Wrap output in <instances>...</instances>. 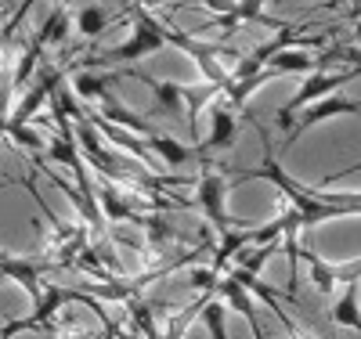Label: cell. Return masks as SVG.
<instances>
[{
  "label": "cell",
  "instance_id": "obj_16",
  "mask_svg": "<svg viewBox=\"0 0 361 339\" xmlns=\"http://www.w3.org/2000/svg\"><path fill=\"white\" fill-rule=\"evenodd\" d=\"M66 37H69V11L66 8H51V15H47V22L40 25V33L29 40L40 54H44V47H51V44H66Z\"/></svg>",
  "mask_w": 361,
  "mask_h": 339
},
{
  "label": "cell",
  "instance_id": "obj_13",
  "mask_svg": "<svg viewBox=\"0 0 361 339\" xmlns=\"http://www.w3.org/2000/svg\"><path fill=\"white\" fill-rule=\"evenodd\" d=\"M105 123H112V127H123V130H130V134H137V137H152V134H159V127L156 123H148L145 116H137V112H130V109H123L119 101H105V105H98L94 109Z\"/></svg>",
  "mask_w": 361,
  "mask_h": 339
},
{
  "label": "cell",
  "instance_id": "obj_5",
  "mask_svg": "<svg viewBox=\"0 0 361 339\" xmlns=\"http://www.w3.org/2000/svg\"><path fill=\"white\" fill-rule=\"evenodd\" d=\"M300 257L307 260V267H311V285L322 292V296H333V289L336 285H361V257L357 260H350V264H325L318 253H311V249H304L300 245Z\"/></svg>",
  "mask_w": 361,
  "mask_h": 339
},
{
  "label": "cell",
  "instance_id": "obj_1",
  "mask_svg": "<svg viewBox=\"0 0 361 339\" xmlns=\"http://www.w3.org/2000/svg\"><path fill=\"white\" fill-rule=\"evenodd\" d=\"M253 127L260 130V166L257 170H238L235 180H271L275 188L289 199V213H282V224H286V238L296 235V231H307L322 221H333V217H354L361 213V192H314L307 184H300L271 152V137H267V127L260 119H253Z\"/></svg>",
  "mask_w": 361,
  "mask_h": 339
},
{
  "label": "cell",
  "instance_id": "obj_6",
  "mask_svg": "<svg viewBox=\"0 0 361 339\" xmlns=\"http://www.w3.org/2000/svg\"><path fill=\"white\" fill-rule=\"evenodd\" d=\"M58 87H62V73L47 66V69L37 76V83L29 87L25 101H22V105L11 112V119L4 123V130H22V127H25V119H33V116H37V109H40L44 101H51V98H54V90H58Z\"/></svg>",
  "mask_w": 361,
  "mask_h": 339
},
{
  "label": "cell",
  "instance_id": "obj_15",
  "mask_svg": "<svg viewBox=\"0 0 361 339\" xmlns=\"http://www.w3.org/2000/svg\"><path fill=\"white\" fill-rule=\"evenodd\" d=\"M112 18H123V15H112V8L105 4H80L76 8V29H80V37H102L105 29L112 25Z\"/></svg>",
  "mask_w": 361,
  "mask_h": 339
},
{
  "label": "cell",
  "instance_id": "obj_9",
  "mask_svg": "<svg viewBox=\"0 0 361 339\" xmlns=\"http://www.w3.org/2000/svg\"><path fill=\"white\" fill-rule=\"evenodd\" d=\"M235 141H238V123H235L228 101H214V112H209V137L202 144H195V148L202 152V159L209 163V152H228V148H235Z\"/></svg>",
  "mask_w": 361,
  "mask_h": 339
},
{
  "label": "cell",
  "instance_id": "obj_19",
  "mask_svg": "<svg viewBox=\"0 0 361 339\" xmlns=\"http://www.w3.org/2000/svg\"><path fill=\"white\" fill-rule=\"evenodd\" d=\"M354 37H357V44H361V8H357V22H354Z\"/></svg>",
  "mask_w": 361,
  "mask_h": 339
},
{
  "label": "cell",
  "instance_id": "obj_12",
  "mask_svg": "<svg viewBox=\"0 0 361 339\" xmlns=\"http://www.w3.org/2000/svg\"><path fill=\"white\" fill-rule=\"evenodd\" d=\"M119 80V73H90V69H76V76H73V90H76V98L80 101H98V105H105V101H116L112 98V83Z\"/></svg>",
  "mask_w": 361,
  "mask_h": 339
},
{
  "label": "cell",
  "instance_id": "obj_3",
  "mask_svg": "<svg viewBox=\"0 0 361 339\" xmlns=\"http://www.w3.org/2000/svg\"><path fill=\"white\" fill-rule=\"evenodd\" d=\"M361 76V69H343V73H311L307 80H304V87L296 90V94L275 112V123L279 127H293V119L300 116V112H307L311 105H318V101H325V98H333V90H340L343 83H350V80H357Z\"/></svg>",
  "mask_w": 361,
  "mask_h": 339
},
{
  "label": "cell",
  "instance_id": "obj_10",
  "mask_svg": "<svg viewBox=\"0 0 361 339\" xmlns=\"http://www.w3.org/2000/svg\"><path fill=\"white\" fill-rule=\"evenodd\" d=\"M47 271H58V264H37V260H22V257H4V274L11 282H18L29 296H33V307L44 300V282H40V274H47Z\"/></svg>",
  "mask_w": 361,
  "mask_h": 339
},
{
  "label": "cell",
  "instance_id": "obj_2",
  "mask_svg": "<svg viewBox=\"0 0 361 339\" xmlns=\"http://www.w3.org/2000/svg\"><path fill=\"white\" fill-rule=\"evenodd\" d=\"M127 11L134 15V37L127 40V44H116V47H105V51H98V54H90L87 58V66H94V69H102V66H109V61H137V58H145V54H156L159 47H166V37H163V18H152L141 4H127Z\"/></svg>",
  "mask_w": 361,
  "mask_h": 339
},
{
  "label": "cell",
  "instance_id": "obj_11",
  "mask_svg": "<svg viewBox=\"0 0 361 339\" xmlns=\"http://www.w3.org/2000/svg\"><path fill=\"white\" fill-rule=\"evenodd\" d=\"M116 188H119V184H112V180L94 184V195H98V202H102V213H105L109 221H130V224H141V228H145V221H148V217H141L137 202L123 199Z\"/></svg>",
  "mask_w": 361,
  "mask_h": 339
},
{
  "label": "cell",
  "instance_id": "obj_4",
  "mask_svg": "<svg viewBox=\"0 0 361 339\" xmlns=\"http://www.w3.org/2000/svg\"><path fill=\"white\" fill-rule=\"evenodd\" d=\"M224 199H228V177L206 163V166H202V173L195 177V202H199V209L206 213L209 228H214L217 235L235 231V228H231V221H228Z\"/></svg>",
  "mask_w": 361,
  "mask_h": 339
},
{
  "label": "cell",
  "instance_id": "obj_7",
  "mask_svg": "<svg viewBox=\"0 0 361 339\" xmlns=\"http://www.w3.org/2000/svg\"><path fill=\"white\" fill-rule=\"evenodd\" d=\"M119 76H130L137 83H145L148 90L156 94L159 109L173 119H180V112H188V87L185 83H173V80H156V76H148V73H137V69H119Z\"/></svg>",
  "mask_w": 361,
  "mask_h": 339
},
{
  "label": "cell",
  "instance_id": "obj_18",
  "mask_svg": "<svg viewBox=\"0 0 361 339\" xmlns=\"http://www.w3.org/2000/svg\"><path fill=\"white\" fill-rule=\"evenodd\" d=\"M145 231H148V245H152L156 253H159V249H166V245L177 238L173 224H170L166 217H159V213H156V217H148V221H145Z\"/></svg>",
  "mask_w": 361,
  "mask_h": 339
},
{
  "label": "cell",
  "instance_id": "obj_17",
  "mask_svg": "<svg viewBox=\"0 0 361 339\" xmlns=\"http://www.w3.org/2000/svg\"><path fill=\"white\" fill-rule=\"evenodd\" d=\"M202 325H206L209 339H231V335H228V303L209 300V303L202 307Z\"/></svg>",
  "mask_w": 361,
  "mask_h": 339
},
{
  "label": "cell",
  "instance_id": "obj_8",
  "mask_svg": "<svg viewBox=\"0 0 361 339\" xmlns=\"http://www.w3.org/2000/svg\"><path fill=\"white\" fill-rule=\"evenodd\" d=\"M333 116H361V101H350V98H325V101H318V105H311L307 112H300L296 119H293V127H289V137H286V144H293L304 130H311V127H318V123H325V119H333Z\"/></svg>",
  "mask_w": 361,
  "mask_h": 339
},
{
  "label": "cell",
  "instance_id": "obj_14",
  "mask_svg": "<svg viewBox=\"0 0 361 339\" xmlns=\"http://www.w3.org/2000/svg\"><path fill=\"white\" fill-rule=\"evenodd\" d=\"M148 148H152L156 152V159H163L166 166H185V163H206L202 159V152L199 148H188V144H180L177 137H170V134H152V137H148Z\"/></svg>",
  "mask_w": 361,
  "mask_h": 339
},
{
  "label": "cell",
  "instance_id": "obj_20",
  "mask_svg": "<svg viewBox=\"0 0 361 339\" xmlns=\"http://www.w3.org/2000/svg\"><path fill=\"white\" fill-rule=\"evenodd\" d=\"M119 339H137L134 332H119Z\"/></svg>",
  "mask_w": 361,
  "mask_h": 339
}]
</instances>
